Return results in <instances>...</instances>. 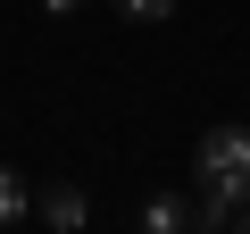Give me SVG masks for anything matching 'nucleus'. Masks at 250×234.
I'll return each mask as SVG.
<instances>
[{"mask_svg": "<svg viewBox=\"0 0 250 234\" xmlns=\"http://www.w3.org/2000/svg\"><path fill=\"white\" fill-rule=\"evenodd\" d=\"M42 9H50V17H75V9H83V0H42Z\"/></svg>", "mask_w": 250, "mask_h": 234, "instance_id": "7", "label": "nucleus"}, {"mask_svg": "<svg viewBox=\"0 0 250 234\" xmlns=\"http://www.w3.org/2000/svg\"><path fill=\"white\" fill-rule=\"evenodd\" d=\"M192 184H200L208 201L250 209V126H208V134L192 142Z\"/></svg>", "mask_w": 250, "mask_h": 234, "instance_id": "1", "label": "nucleus"}, {"mask_svg": "<svg viewBox=\"0 0 250 234\" xmlns=\"http://www.w3.org/2000/svg\"><path fill=\"white\" fill-rule=\"evenodd\" d=\"M117 17H134V25H159V17H175V0H117Z\"/></svg>", "mask_w": 250, "mask_h": 234, "instance_id": "6", "label": "nucleus"}, {"mask_svg": "<svg viewBox=\"0 0 250 234\" xmlns=\"http://www.w3.org/2000/svg\"><path fill=\"white\" fill-rule=\"evenodd\" d=\"M25 209H34V192H25V176H17V167H0V226H17Z\"/></svg>", "mask_w": 250, "mask_h": 234, "instance_id": "4", "label": "nucleus"}, {"mask_svg": "<svg viewBox=\"0 0 250 234\" xmlns=\"http://www.w3.org/2000/svg\"><path fill=\"white\" fill-rule=\"evenodd\" d=\"M142 234H192V201L150 192V201H142Z\"/></svg>", "mask_w": 250, "mask_h": 234, "instance_id": "3", "label": "nucleus"}, {"mask_svg": "<svg viewBox=\"0 0 250 234\" xmlns=\"http://www.w3.org/2000/svg\"><path fill=\"white\" fill-rule=\"evenodd\" d=\"M192 234H233V201H192Z\"/></svg>", "mask_w": 250, "mask_h": 234, "instance_id": "5", "label": "nucleus"}, {"mask_svg": "<svg viewBox=\"0 0 250 234\" xmlns=\"http://www.w3.org/2000/svg\"><path fill=\"white\" fill-rule=\"evenodd\" d=\"M233 234H250V209H233Z\"/></svg>", "mask_w": 250, "mask_h": 234, "instance_id": "8", "label": "nucleus"}, {"mask_svg": "<svg viewBox=\"0 0 250 234\" xmlns=\"http://www.w3.org/2000/svg\"><path fill=\"white\" fill-rule=\"evenodd\" d=\"M34 209H42V226H50V234H83V217H92V201H83L75 184H50Z\"/></svg>", "mask_w": 250, "mask_h": 234, "instance_id": "2", "label": "nucleus"}]
</instances>
